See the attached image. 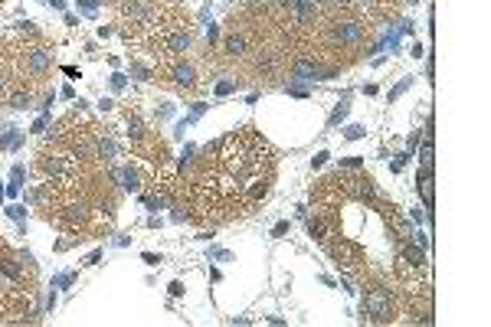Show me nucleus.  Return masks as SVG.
Segmentation results:
<instances>
[{
    "mask_svg": "<svg viewBox=\"0 0 491 327\" xmlns=\"http://www.w3.org/2000/svg\"><path fill=\"white\" fill-rule=\"evenodd\" d=\"M10 108H16V111H20V108H30V92H13V95H10Z\"/></svg>",
    "mask_w": 491,
    "mask_h": 327,
    "instance_id": "16",
    "label": "nucleus"
},
{
    "mask_svg": "<svg viewBox=\"0 0 491 327\" xmlns=\"http://www.w3.org/2000/svg\"><path fill=\"white\" fill-rule=\"evenodd\" d=\"M419 164H423V174H432V164H435L432 134H426V141H423V151H419Z\"/></svg>",
    "mask_w": 491,
    "mask_h": 327,
    "instance_id": "7",
    "label": "nucleus"
},
{
    "mask_svg": "<svg viewBox=\"0 0 491 327\" xmlns=\"http://www.w3.org/2000/svg\"><path fill=\"white\" fill-rule=\"evenodd\" d=\"M167 49H171V52L190 49V33H174V36H167Z\"/></svg>",
    "mask_w": 491,
    "mask_h": 327,
    "instance_id": "12",
    "label": "nucleus"
},
{
    "mask_svg": "<svg viewBox=\"0 0 491 327\" xmlns=\"http://www.w3.org/2000/svg\"><path fill=\"white\" fill-rule=\"evenodd\" d=\"M171 79H174V85H180V88H193L196 85V72H193V66H174V72H171Z\"/></svg>",
    "mask_w": 491,
    "mask_h": 327,
    "instance_id": "5",
    "label": "nucleus"
},
{
    "mask_svg": "<svg viewBox=\"0 0 491 327\" xmlns=\"http://www.w3.org/2000/svg\"><path fill=\"white\" fill-rule=\"evenodd\" d=\"M121 180H124V183H121L124 190H138V170H131V167H124V170H121Z\"/></svg>",
    "mask_w": 491,
    "mask_h": 327,
    "instance_id": "15",
    "label": "nucleus"
},
{
    "mask_svg": "<svg viewBox=\"0 0 491 327\" xmlns=\"http://www.w3.org/2000/svg\"><path fill=\"white\" fill-rule=\"evenodd\" d=\"M321 69L324 66H318L315 59H298L292 66V79L295 82H315V79H321Z\"/></svg>",
    "mask_w": 491,
    "mask_h": 327,
    "instance_id": "3",
    "label": "nucleus"
},
{
    "mask_svg": "<svg viewBox=\"0 0 491 327\" xmlns=\"http://www.w3.org/2000/svg\"><path fill=\"white\" fill-rule=\"evenodd\" d=\"M347 111H351V95H344L341 105H337V108L331 111V118H328V128H337V125H341V121L347 118Z\"/></svg>",
    "mask_w": 491,
    "mask_h": 327,
    "instance_id": "11",
    "label": "nucleus"
},
{
    "mask_svg": "<svg viewBox=\"0 0 491 327\" xmlns=\"http://www.w3.org/2000/svg\"><path fill=\"white\" fill-rule=\"evenodd\" d=\"M403 259L419 268V265H426V252L419 249V245H403Z\"/></svg>",
    "mask_w": 491,
    "mask_h": 327,
    "instance_id": "13",
    "label": "nucleus"
},
{
    "mask_svg": "<svg viewBox=\"0 0 491 327\" xmlns=\"http://www.w3.org/2000/svg\"><path fill=\"white\" fill-rule=\"evenodd\" d=\"M406 161H409V154H399V157H396V161H393V164H390V167H393V174H399V170H403V164H406Z\"/></svg>",
    "mask_w": 491,
    "mask_h": 327,
    "instance_id": "22",
    "label": "nucleus"
},
{
    "mask_svg": "<svg viewBox=\"0 0 491 327\" xmlns=\"http://www.w3.org/2000/svg\"><path fill=\"white\" fill-rule=\"evenodd\" d=\"M4 92H7V79L0 75V95H4Z\"/></svg>",
    "mask_w": 491,
    "mask_h": 327,
    "instance_id": "30",
    "label": "nucleus"
},
{
    "mask_svg": "<svg viewBox=\"0 0 491 327\" xmlns=\"http://www.w3.org/2000/svg\"><path fill=\"white\" fill-rule=\"evenodd\" d=\"M351 183H354V193H357L360 200H377V197H380L370 177H357V180H351Z\"/></svg>",
    "mask_w": 491,
    "mask_h": 327,
    "instance_id": "6",
    "label": "nucleus"
},
{
    "mask_svg": "<svg viewBox=\"0 0 491 327\" xmlns=\"http://www.w3.org/2000/svg\"><path fill=\"white\" fill-rule=\"evenodd\" d=\"M315 16H318V7L315 4H308V0H305V4H295V20H298V26H308Z\"/></svg>",
    "mask_w": 491,
    "mask_h": 327,
    "instance_id": "8",
    "label": "nucleus"
},
{
    "mask_svg": "<svg viewBox=\"0 0 491 327\" xmlns=\"http://www.w3.org/2000/svg\"><path fill=\"white\" fill-rule=\"evenodd\" d=\"M360 36H363V26L354 23V20L334 23V26H331V40H334V43H357Z\"/></svg>",
    "mask_w": 491,
    "mask_h": 327,
    "instance_id": "2",
    "label": "nucleus"
},
{
    "mask_svg": "<svg viewBox=\"0 0 491 327\" xmlns=\"http://www.w3.org/2000/svg\"><path fill=\"white\" fill-rule=\"evenodd\" d=\"M49 63H52V56H49L46 49H33V52H26V69H30V72H46Z\"/></svg>",
    "mask_w": 491,
    "mask_h": 327,
    "instance_id": "4",
    "label": "nucleus"
},
{
    "mask_svg": "<svg viewBox=\"0 0 491 327\" xmlns=\"http://www.w3.org/2000/svg\"><path fill=\"white\" fill-rule=\"evenodd\" d=\"M344 167H360V157H347V161H341Z\"/></svg>",
    "mask_w": 491,
    "mask_h": 327,
    "instance_id": "29",
    "label": "nucleus"
},
{
    "mask_svg": "<svg viewBox=\"0 0 491 327\" xmlns=\"http://www.w3.org/2000/svg\"><path fill=\"white\" fill-rule=\"evenodd\" d=\"M216 92H220V95H229V92H233V82H220Z\"/></svg>",
    "mask_w": 491,
    "mask_h": 327,
    "instance_id": "25",
    "label": "nucleus"
},
{
    "mask_svg": "<svg viewBox=\"0 0 491 327\" xmlns=\"http://www.w3.org/2000/svg\"><path fill=\"white\" fill-rule=\"evenodd\" d=\"M128 134L135 138V141L144 138V128H141V118H138V114H131V118H128Z\"/></svg>",
    "mask_w": 491,
    "mask_h": 327,
    "instance_id": "17",
    "label": "nucleus"
},
{
    "mask_svg": "<svg viewBox=\"0 0 491 327\" xmlns=\"http://www.w3.org/2000/svg\"><path fill=\"white\" fill-rule=\"evenodd\" d=\"M144 262H148V265H160L164 259H160V255H151V252H144Z\"/></svg>",
    "mask_w": 491,
    "mask_h": 327,
    "instance_id": "26",
    "label": "nucleus"
},
{
    "mask_svg": "<svg viewBox=\"0 0 491 327\" xmlns=\"http://www.w3.org/2000/svg\"><path fill=\"white\" fill-rule=\"evenodd\" d=\"M416 183H419V193H423V203H426V206H432V197H435L432 174H423V177H416Z\"/></svg>",
    "mask_w": 491,
    "mask_h": 327,
    "instance_id": "9",
    "label": "nucleus"
},
{
    "mask_svg": "<svg viewBox=\"0 0 491 327\" xmlns=\"http://www.w3.org/2000/svg\"><path fill=\"white\" fill-rule=\"evenodd\" d=\"M409 85H413V75H406V79H403V82H399L396 88H390V102H393V99H396V95H403V92H406V88H409Z\"/></svg>",
    "mask_w": 491,
    "mask_h": 327,
    "instance_id": "20",
    "label": "nucleus"
},
{
    "mask_svg": "<svg viewBox=\"0 0 491 327\" xmlns=\"http://www.w3.org/2000/svg\"><path fill=\"white\" fill-rule=\"evenodd\" d=\"M360 317L363 321H373V324H383V321H390L393 317V301H390V295L383 288H373V291H367L363 295V301H360Z\"/></svg>",
    "mask_w": 491,
    "mask_h": 327,
    "instance_id": "1",
    "label": "nucleus"
},
{
    "mask_svg": "<svg viewBox=\"0 0 491 327\" xmlns=\"http://www.w3.org/2000/svg\"><path fill=\"white\" fill-rule=\"evenodd\" d=\"M328 157H331L328 151H318V154H315V161H311V167H315V170H318V167H324V164H328Z\"/></svg>",
    "mask_w": 491,
    "mask_h": 327,
    "instance_id": "21",
    "label": "nucleus"
},
{
    "mask_svg": "<svg viewBox=\"0 0 491 327\" xmlns=\"http://www.w3.org/2000/svg\"><path fill=\"white\" fill-rule=\"evenodd\" d=\"M72 278H76V275H59L56 281H52V285H59V288H66V285H72Z\"/></svg>",
    "mask_w": 491,
    "mask_h": 327,
    "instance_id": "23",
    "label": "nucleus"
},
{
    "mask_svg": "<svg viewBox=\"0 0 491 327\" xmlns=\"http://www.w3.org/2000/svg\"><path fill=\"white\" fill-rule=\"evenodd\" d=\"M413 56H416V59H423V56H426V49H423V43H416V46H413Z\"/></svg>",
    "mask_w": 491,
    "mask_h": 327,
    "instance_id": "28",
    "label": "nucleus"
},
{
    "mask_svg": "<svg viewBox=\"0 0 491 327\" xmlns=\"http://www.w3.org/2000/svg\"><path fill=\"white\" fill-rule=\"evenodd\" d=\"M308 236H311V239H318V242H324V226H321L318 219H308Z\"/></svg>",
    "mask_w": 491,
    "mask_h": 327,
    "instance_id": "18",
    "label": "nucleus"
},
{
    "mask_svg": "<svg viewBox=\"0 0 491 327\" xmlns=\"http://www.w3.org/2000/svg\"><path fill=\"white\" fill-rule=\"evenodd\" d=\"M285 233H288V223H279V226L272 229V236H275V239H279V236H285Z\"/></svg>",
    "mask_w": 491,
    "mask_h": 327,
    "instance_id": "24",
    "label": "nucleus"
},
{
    "mask_svg": "<svg viewBox=\"0 0 491 327\" xmlns=\"http://www.w3.org/2000/svg\"><path fill=\"white\" fill-rule=\"evenodd\" d=\"M413 223H426V213H423V209H419V206L413 209Z\"/></svg>",
    "mask_w": 491,
    "mask_h": 327,
    "instance_id": "27",
    "label": "nucleus"
},
{
    "mask_svg": "<svg viewBox=\"0 0 491 327\" xmlns=\"http://www.w3.org/2000/svg\"><path fill=\"white\" fill-rule=\"evenodd\" d=\"M363 134H367V128H363V125H347V128H344V138H347V141H357V138H363Z\"/></svg>",
    "mask_w": 491,
    "mask_h": 327,
    "instance_id": "19",
    "label": "nucleus"
},
{
    "mask_svg": "<svg viewBox=\"0 0 491 327\" xmlns=\"http://www.w3.org/2000/svg\"><path fill=\"white\" fill-rule=\"evenodd\" d=\"M246 46H249V43H246L243 33H229V36H226V52H229V56H243Z\"/></svg>",
    "mask_w": 491,
    "mask_h": 327,
    "instance_id": "10",
    "label": "nucleus"
},
{
    "mask_svg": "<svg viewBox=\"0 0 491 327\" xmlns=\"http://www.w3.org/2000/svg\"><path fill=\"white\" fill-rule=\"evenodd\" d=\"M95 151L102 154V157H115V154H118V147H115V141L102 138V141H95Z\"/></svg>",
    "mask_w": 491,
    "mask_h": 327,
    "instance_id": "14",
    "label": "nucleus"
}]
</instances>
